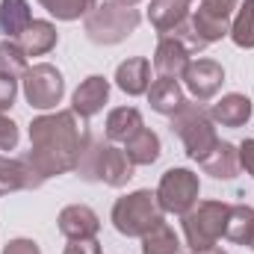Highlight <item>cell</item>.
Returning <instances> with one entry per match:
<instances>
[{"mask_svg":"<svg viewBox=\"0 0 254 254\" xmlns=\"http://www.w3.org/2000/svg\"><path fill=\"white\" fill-rule=\"evenodd\" d=\"M252 113H254L252 101L246 95H240V92H231L219 104L210 107V119L222 127H246L249 119H252Z\"/></svg>","mask_w":254,"mask_h":254,"instance_id":"obj_19","label":"cell"},{"mask_svg":"<svg viewBox=\"0 0 254 254\" xmlns=\"http://www.w3.org/2000/svg\"><path fill=\"white\" fill-rule=\"evenodd\" d=\"M33 24V12L27 0H3L0 3V33L6 39H18Z\"/></svg>","mask_w":254,"mask_h":254,"instance_id":"obj_24","label":"cell"},{"mask_svg":"<svg viewBox=\"0 0 254 254\" xmlns=\"http://www.w3.org/2000/svg\"><path fill=\"white\" fill-rule=\"evenodd\" d=\"M21 89H24V98L33 110H54L65 95V80L60 74V68H54L51 63H36L30 65L21 77Z\"/></svg>","mask_w":254,"mask_h":254,"instance_id":"obj_7","label":"cell"},{"mask_svg":"<svg viewBox=\"0 0 254 254\" xmlns=\"http://www.w3.org/2000/svg\"><path fill=\"white\" fill-rule=\"evenodd\" d=\"M231 204L225 201H198L190 213H184V237L192 252L210 249L225 237Z\"/></svg>","mask_w":254,"mask_h":254,"instance_id":"obj_6","label":"cell"},{"mask_svg":"<svg viewBox=\"0 0 254 254\" xmlns=\"http://www.w3.org/2000/svg\"><path fill=\"white\" fill-rule=\"evenodd\" d=\"M192 254H228V252L219 249V246H210V249H201V252H192Z\"/></svg>","mask_w":254,"mask_h":254,"instance_id":"obj_34","label":"cell"},{"mask_svg":"<svg viewBox=\"0 0 254 254\" xmlns=\"http://www.w3.org/2000/svg\"><path fill=\"white\" fill-rule=\"evenodd\" d=\"M83 130L77 125V116L71 110H57L48 116L33 119L30 125V151L24 160L48 181L54 175H65L77 169L80 148H83Z\"/></svg>","mask_w":254,"mask_h":254,"instance_id":"obj_1","label":"cell"},{"mask_svg":"<svg viewBox=\"0 0 254 254\" xmlns=\"http://www.w3.org/2000/svg\"><path fill=\"white\" fill-rule=\"evenodd\" d=\"M65 254H101V243L92 237V240H68Z\"/></svg>","mask_w":254,"mask_h":254,"instance_id":"obj_32","label":"cell"},{"mask_svg":"<svg viewBox=\"0 0 254 254\" xmlns=\"http://www.w3.org/2000/svg\"><path fill=\"white\" fill-rule=\"evenodd\" d=\"M18 139H21L18 125L0 113V151H15L18 148Z\"/></svg>","mask_w":254,"mask_h":254,"instance_id":"obj_29","label":"cell"},{"mask_svg":"<svg viewBox=\"0 0 254 254\" xmlns=\"http://www.w3.org/2000/svg\"><path fill=\"white\" fill-rule=\"evenodd\" d=\"M237 151H240V169H246V175L254 178V139H246Z\"/></svg>","mask_w":254,"mask_h":254,"instance_id":"obj_33","label":"cell"},{"mask_svg":"<svg viewBox=\"0 0 254 254\" xmlns=\"http://www.w3.org/2000/svg\"><path fill=\"white\" fill-rule=\"evenodd\" d=\"M57 42H60L57 27H54L51 21H36V18H33V24L18 36V45H21V51H24L27 57H45V54H51V51L57 48Z\"/></svg>","mask_w":254,"mask_h":254,"instance_id":"obj_20","label":"cell"},{"mask_svg":"<svg viewBox=\"0 0 254 254\" xmlns=\"http://www.w3.org/2000/svg\"><path fill=\"white\" fill-rule=\"evenodd\" d=\"M30 65H27V54L21 51V45L15 42V39H6V42H0V74H9V77H24V71H27Z\"/></svg>","mask_w":254,"mask_h":254,"instance_id":"obj_28","label":"cell"},{"mask_svg":"<svg viewBox=\"0 0 254 254\" xmlns=\"http://www.w3.org/2000/svg\"><path fill=\"white\" fill-rule=\"evenodd\" d=\"M163 222H166V213L157 201V192L151 190H136L113 204V228L122 237H139L142 240L148 231H154Z\"/></svg>","mask_w":254,"mask_h":254,"instance_id":"obj_3","label":"cell"},{"mask_svg":"<svg viewBox=\"0 0 254 254\" xmlns=\"http://www.w3.org/2000/svg\"><path fill=\"white\" fill-rule=\"evenodd\" d=\"M107 101H110V80L101 77V74H92V77H86L74 89V95H71V113L80 116L83 122H89V119H95L104 110Z\"/></svg>","mask_w":254,"mask_h":254,"instance_id":"obj_11","label":"cell"},{"mask_svg":"<svg viewBox=\"0 0 254 254\" xmlns=\"http://www.w3.org/2000/svg\"><path fill=\"white\" fill-rule=\"evenodd\" d=\"M57 21H77V18H86L98 0H39Z\"/></svg>","mask_w":254,"mask_h":254,"instance_id":"obj_27","label":"cell"},{"mask_svg":"<svg viewBox=\"0 0 254 254\" xmlns=\"http://www.w3.org/2000/svg\"><path fill=\"white\" fill-rule=\"evenodd\" d=\"M225 237L231 243L246 246V249L254 252V207H249V204H231Z\"/></svg>","mask_w":254,"mask_h":254,"instance_id":"obj_22","label":"cell"},{"mask_svg":"<svg viewBox=\"0 0 254 254\" xmlns=\"http://www.w3.org/2000/svg\"><path fill=\"white\" fill-rule=\"evenodd\" d=\"M231 42L243 51L254 48V0H246L243 6H237L234 21H231Z\"/></svg>","mask_w":254,"mask_h":254,"instance_id":"obj_26","label":"cell"},{"mask_svg":"<svg viewBox=\"0 0 254 254\" xmlns=\"http://www.w3.org/2000/svg\"><path fill=\"white\" fill-rule=\"evenodd\" d=\"M184 86L175 80V77H157L154 83H151V89H148V104H151V110L154 113H160V116H175L181 107H184Z\"/></svg>","mask_w":254,"mask_h":254,"instance_id":"obj_16","label":"cell"},{"mask_svg":"<svg viewBox=\"0 0 254 254\" xmlns=\"http://www.w3.org/2000/svg\"><path fill=\"white\" fill-rule=\"evenodd\" d=\"M192 63V54L172 36H160V45L154 51V71L157 77H175L181 80V74Z\"/></svg>","mask_w":254,"mask_h":254,"instance_id":"obj_14","label":"cell"},{"mask_svg":"<svg viewBox=\"0 0 254 254\" xmlns=\"http://www.w3.org/2000/svg\"><path fill=\"white\" fill-rule=\"evenodd\" d=\"M83 181L89 184H107L113 190L127 187V181L133 178V163L127 160L122 148H116L113 142H104L92 133L83 136V148H80V160L74 169Z\"/></svg>","mask_w":254,"mask_h":254,"instance_id":"obj_2","label":"cell"},{"mask_svg":"<svg viewBox=\"0 0 254 254\" xmlns=\"http://www.w3.org/2000/svg\"><path fill=\"white\" fill-rule=\"evenodd\" d=\"M3 254H42L36 240H27V237H18V240H9L3 246Z\"/></svg>","mask_w":254,"mask_h":254,"instance_id":"obj_31","label":"cell"},{"mask_svg":"<svg viewBox=\"0 0 254 254\" xmlns=\"http://www.w3.org/2000/svg\"><path fill=\"white\" fill-rule=\"evenodd\" d=\"M237 6H240V0H201L195 15L190 18L192 30L198 33V39L204 45L222 42L231 33V21H234Z\"/></svg>","mask_w":254,"mask_h":254,"instance_id":"obj_9","label":"cell"},{"mask_svg":"<svg viewBox=\"0 0 254 254\" xmlns=\"http://www.w3.org/2000/svg\"><path fill=\"white\" fill-rule=\"evenodd\" d=\"M142 15L136 6H119L113 0L98 3L86 15V36L95 45H119L125 42L130 33H136Z\"/></svg>","mask_w":254,"mask_h":254,"instance_id":"obj_5","label":"cell"},{"mask_svg":"<svg viewBox=\"0 0 254 254\" xmlns=\"http://www.w3.org/2000/svg\"><path fill=\"white\" fill-rule=\"evenodd\" d=\"M148 21L160 36H166L184 21H190V0H151Z\"/></svg>","mask_w":254,"mask_h":254,"instance_id":"obj_18","label":"cell"},{"mask_svg":"<svg viewBox=\"0 0 254 254\" xmlns=\"http://www.w3.org/2000/svg\"><path fill=\"white\" fill-rule=\"evenodd\" d=\"M57 225H60V234L68 237V240H92L101 231L98 213L92 207H86V204H68L60 213Z\"/></svg>","mask_w":254,"mask_h":254,"instance_id":"obj_13","label":"cell"},{"mask_svg":"<svg viewBox=\"0 0 254 254\" xmlns=\"http://www.w3.org/2000/svg\"><path fill=\"white\" fill-rule=\"evenodd\" d=\"M160 151H163L160 136L154 130H148V127H142L139 133H133L125 142V154L133 166H151V163H157Z\"/></svg>","mask_w":254,"mask_h":254,"instance_id":"obj_23","label":"cell"},{"mask_svg":"<svg viewBox=\"0 0 254 254\" xmlns=\"http://www.w3.org/2000/svg\"><path fill=\"white\" fill-rule=\"evenodd\" d=\"M181 80H184V86L192 98L198 104H204V101L219 95V89L225 83V68L216 60H192L187 65V71L181 74Z\"/></svg>","mask_w":254,"mask_h":254,"instance_id":"obj_10","label":"cell"},{"mask_svg":"<svg viewBox=\"0 0 254 254\" xmlns=\"http://www.w3.org/2000/svg\"><path fill=\"white\" fill-rule=\"evenodd\" d=\"M198 195H201V181L192 169H169L157 187V201L163 213H175V216L190 213L198 204Z\"/></svg>","mask_w":254,"mask_h":254,"instance_id":"obj_8","label":"cell"},{"mask_svg":"<svg viewBox=\"0 0 254 254\" xmlns=\"http://www.w3.org/2000/svg\"><path fill=\"white\" fill-rule=\"evenodd\" d=\"M116 86L125 95H130V98L148 95V89H151V63L145 57H130V60H125V63L116 68Z\"/></svg>","mask_w":254,"mask_h":254,"instance_id":"obj_15","label":"cell"},{"mask_svg":"<svg viewBox=\"0 0 254 254\" xmlns=\"http://www.w3.org/2000/svg\"><path fill=\"white\" fill-rule=\"evenodd\" d=\"M142 254H184V246H181V237L175 234V228L169 222H163L142 237Z\"/></svg>","mask_w":254,"mask_h":254,"instance_id":"obj_25","label":"cell"},{"mask_svg":"<svg viewBox=\"0 0 254 254\" xmlns=\"http://www.w3.org/2000/svg\"><path fill=\"white\" fill-rule=\"evenodd\" d=\"M201 169H204V175H210L216 181H234L240 175V151H237V145L219 139V145L201 160Z\"/></svg>","mask_w":254,"mask_h":254,"instance_id":"obj_17","label":"cell"},{"mask_svg":"<svg viewBox=\"0 0 254 254\" xmlns=\"http://www.w3.org/2000/svg\"><path fill=\"white\" fill-rule=\"evenodd\" d=\"M172 133L184 142L187 154L198 163L219 145L216 122L210 119V110H204L198 101H184V107L172 116Z\"/></svg>","mask_w":254,"mask_h":254,"instance_id":"obj_4","label":"cell"},{"mask_svg":"<svg viewBox=\"0 0 254 254\" xmlns=\"http://www.w3.org/2000/svg\"><path fill=\"white\" fill-rule=\"evenodd\" d=\"M45 178L24 160V157H3L0 154V195L21 190H39Z\"/></svg>","mask_w":254,"mask_h":254,"instance_id":"obj_12","label":"cell"},{"mask_svg":"<svg viewBox=\"0 0 254 254\" xmlns=\"http://www.w3.org/2000/svg\"><path fill=\"white\" fill-rule=\"evenodd\" d=\"M15 95H18V80L9 77V74H0V113L12 110Z\"/></svg>","mask_w":254,"mask_h":254,"instance_id":"obj_30","label":"cell"},{"mask_svg":"<svg viewBox=\"0 0 254 254\" xmlns=\"http://www.w3.org/2000/svg\"><path fill=\"white\" fill-rule=\"evenodd\" d=\"M190 3H192V0H190Z\"/></svg>","mask_w":254,"mask_h":254,"instance_id":"obj_36","label":"cell"},{"mask_svg":"<svg viewBox=\"0 0 254 254\" xmlns=\"http://www.w3.org/2000/svg\"><path fill=\"white\" fill-rule=\"evenodd\" d=\"M113 3H119V6H136L139 0H113Z\"/></svg>","mask_w":254,"mask_h":254,"instance_id":"obj_35","label":"cell"},{"mask_svg":"<svg viewBox=\"0 0 254 254\" xmlns=\"http://www.w3.org/2000/svg\"><path fill=\"white\" fill-rule=\"evenodd\" d=\"M142 113L136 110V107H116L110 116H107V127H104V133H107V142H119V145H125L127 139L133 136V133H139L142 130Z\"/></svg>","mask_w":254,"mask_h":254,"instance_id":"obj_21","label":"cell"}]
</instances>
